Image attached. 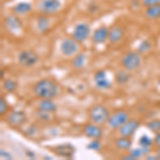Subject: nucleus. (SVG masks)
Masks as SVG:
<instances>
[{
    "instance_id": "16",
    "label": "nucleus",
    "mask_w": 160,
    "mask_h": 160,
    "mask_svg": "<svg viewBox=\"0 0 160 160\" xmlns=\"http://www.w3.org/2000/svg\"><path fill=\"white\" fill-rule=\"evenodd\" d=\"M123 37V30L120 27H113L112 29L109 30V35L108 38L111 43H117Z\"/></svg>"
},
{
    "instance_id": "4",
    "label": "nucleus",
    "mask_w": 160,
    "mask_h": 160,
    "mask_svg": "<svg viewBox=\"0 0 160 160\" xmlns=\"http://www.w3.org/2000/svg\"><path fill=\"white\" fill-rule=\"evenodd\" d=\"M17 60L22 68H32L33 65L38 63V55L32 49L22 50V52H19Z\"/></svg>"
},
{
    "instance_id": "12",
    "label": "nucleus",
    "mask_w": 160,
    "mask_h": 160,
    "mask_svg": "<svg viewBox=\"0 0 160 160\" xmlns=\"http://www.w3.org/2000/svg\"><path fill=\"white\" fill-rule=\"evenodd\" d=\"M90 34V27L86 24H79L75 27L73 31V38L77 42H83L86 41Z\"/></svg>"
},
{
    "instance_id": "21",
    "label": "nucleus",
    "mask_w": 160,
    "mask_h": 160,
    "mask_svg": "<svg viewBox=\"0 0 160 160\" xmlns=\"http://www.w3.org/2000/svg\"><path fill=\"white\" fill-rule=\"evenodd\" d=\"M130 79V76L129 74L125 71H118L117 74H115V81H117L118 84H125L129 81Z\"/></svg>"
},
{
    "instance_id": "24",
    "label": "nucleus",
    "mask_w": 160,
    "mask_h": 160,
    "mask_svg": "<svg viewBox=\"0 0 160 160\" xmlns=\"http://www.w3.org/2000/svg\"><path fill=\"white\" fill-rule=\"evenodd\" d=\"M146 127L148 128L152 132L158 133L160 132V120H152L146 124Z\"/></svg>"
},
{
    "instance_id": "31",
    "label": "nucleus",
    "mask_w": 160,
    "mask_h": 160,
    "mask_svg": "<svg viewBox=\"0 0 160 160\" xmlns=\"http://www.w3.org/2000/svg\"><path fill=\"white\" fill-rule=\"evenodd\" d=\"M158 3H160V0H143V4L146 8L154 6V4H158Z\"/></svg>"
},
{
    "instance_id": "19",
    "label": "nucleus",
    "mask_w": 160,
    "mask_h": 160,
    "mask_svg": "<svg viewBox=\"0 0 160 160\" xmlns=\"http://www.w3.org/2000/svg\"><path fill=\"white\" fill-rule=\"evenodd\" d=\"M31 9H32V7H31V4L28 3V2H19V3L15 4V7L13 8V11L18 15L20 14L24 15V14H27L28 12H30Z\"/></svg>"
},
{
    "instance_id": "1",
    "label": "nucleus",
    "mask_w": 160,
    "mask_h": 160,
    "mask_svg": "<svg viewBox=\"0 0 160 160\" xmlns=\"http://www.w3.org/2000/svg\"><path fill=\"white\" fill-rule=\"evenodd\" d=\"M33 93L38 98H48L52 99L58 96L59 87L56 81L51 79H42L38 80L37 83L33 86Z\"/></svg>"
},
{
    "instance_id": "28",
    "label": "nucleus",
    "mask_w": 160,
    "mask_h": 160,
    "mask_svg": "<svg viewBox=\"0 0 160 160\" xmlns=\"http://www.w3.org/2000/svg\"><path fill=\"white\" fill-rule=\"evenodd\" d=\"M151 47H152L151 43H149L148 40H144V41H142V42L140 43V45H139L138 52L139 53H145L151 49Z\"/></svg>"
},
{
    "instance_id": "14",
    "label": "nucleus",
    "mask_w": 160,
    "mask_h": 160,
    "mask_svg": "<svg viewBox=\"0 0 160 160\" xmlns=\"http://www.w3.org/2000/svg\"><path fill=\"white\" fill-rule=\"evenodd\" d=\"M108 35H109V30H108L105 26H102V27L97 28V29L94 31L92 40L95 44H102L106 42Z\"/></svg>"
},
{
    "instance_id": "33",
    "label": "nucleus",
    "mask_w": 160,
    "mask_h": 160,
    "mask_svg": "<svg viewBox=\"0 0 160 160\" xmlns=\"http://www.w3.org/2000/svg\"><path fill=\"white\" fill-rule=\"evenodd\" d=\"M154 144L157 146V148H160V132L156 133V136H155V138H154Z\"/></svg>"
},
{
    "instance_id": "9",
    "label": "nucleus",
    "mask_w": 160,
    "mask_h": 160,
    "mask_svg": "<svg viewBox=\"0 0 160 160\" xmlns=\"http://www.w3.org/2000/svg\"><path fill=\"white\" fill-rule=\"evenodd\" d=\"M140 126V123L137 120H128L127 122H125L118 128V135L122 137H127V138H130V137L133 136V133L136 132V130L139 128Z\"/></svg>"
},
{
    "instance_id": "2",
    "label": "nucleus",
    "mask_w": 160,
    "mask_h": 160,
    "mask_svg": "<svg viewBox=\"0 0 160 160\" xmlns=\"http://www.w3.org/2000/svg\"><path fill=\"white\" fill-rule=\"evenodd\" d=\"M109 117V111H108L107 108L102 105L94 106L89 111V118L91 120V122L97 124V125H102V124L107 123Z\"/></svg>"
},
{
    "instance_id": "20",
    "label": "nucleus",
    "mask_w": 160,
    "mask_h": 160,
    "mask_svg": "<svg viewBox=\"0 0 160 160\" xmlns=\"http://www.w3.org/2000/svg\"><path fill=\"white\" fill-rule=\"evenodd\" d=\"M149 152H151L149 148H144V146H140L139 148L130 149L129 154L135 159H138V158H140V157H143V156H146V155H148Z\"/></svg>"
},
{
    "instance_id": "15",
    "label": "nucleus",
    "mask_w": 160,
    "mask_h": 160,
    "mask_svg": "<svg viewBox=\"0 0 160 160\" xmlns=\"http://www.w3.org/2000/svg\"><path fill=\"white\" fill-rule=\"evenodd\" d=\"M38 109L51 114V113H55L57 111V105L55 104V102L52 99L45 98L40 102V104L38 106Z\"/></svg>"
},
{
    "instance_id": "29",
    "label": "nucleus",
    "mask_w": 160,
    "mask_h": 160,
    "mask_svg": "<svg viewBox=\"0 0 160 160\" xmlns=\"http://www.w3.org/2000/svg\"><path fill=\"white\" fill-rule=\"evenodd\" d=\"M87 148L91 149V151H99L100 148L99 140H92V142H90L87 145Z\"/></svg>"
},
{
    "instance_id": "32",
    "label": "nucleus",
    "mask_w": 160,
    "mask_h": 160,
    "mask_svg": "<svg viewBox=\"0 0 160 160\" xmlns=\"http://www.w3.org/2000/svg\"><path fill=\"white\" fill-rule=\"evenodd\" d=\"M0 156H1V158H3V157H4V159H12L13 158L11 154H9L8 152L3 151V149H1V151H0Z\"/></svg>"
},
{
    "instance_id": "23",
    "label": "nucleus",
    "mask_w": 160,
    "mask_h": 160,
    "mask_svg": "<svg viewBox=\"0 0 160 160\" xmlns=\"http://www.w3.org/2000/svg\"><path fill=\"white\" fill-rule=\"evenodd\" d=\"M84 63H86V56H84L83 53H79V55H76V56L74 57L73 61H72V65H73L75 68H83Z\"/></svg>"
},
{
    "instance_id": "7",
    "label": "nucleus",
    "mask_w": 160,
    "mask_h": 160,
    "mask_svg": "<svg viewBox=\"0 0 160 160\" xmlns=\"http://www.w3.org/2000/svg\"><path fill=\"white\" fill-rule=\"evenodd\" d=\"M60 50L65 57H73L78 52V42L74 38H64L60 44Z\"/></svg>"
},
{
    "instance_id": "10",
    "label": "nucleus",
    "mask_w": 160,
    "mask_h": 160,
    "mask_svg": "<svg viewBox=\"0 0 160 160\" xmlns=\"http://www.w3.org/2000/svg\"><path fill=\"white\" fill-rule=\"evenodd\" d=\"M93 80H94V83H95V86H96V88L99 90H109L111 89V87H112V83H111L110 80L107 78V74H106V72L102 71V69L97 71L96 73L94 74Z\"/></svg>"
},
{
    "instance_id": "8",
    "label": "nucleus",
    "mask_w": 160,
    "mask_h": 160,
    "mask_svg": "<svg viewBox=\"0 0 160 160\" xmlns=\"http://www.w3.org/2000/svg\"><path fill=\"white\" fill-rule=\"evenodd\" d=\"M61 2L59 0H42L40 2L38 9L40 11L45 15H51L55 14L60 10Z\"/></svg>"
},
{
    "instance_id": "18",
    "label": "nucleus",
    "mask_w": 160,
    "mask_h": 160,
    "mask_svg": "<svg viewBox=\"0 0 160 160\" xmlns=\"http://www.w3.org/2000/svg\"><path fill=\"white\" fill-rule=\"evenodd\" d=\"M145 15H146V17H148V18H151V19H155V18L160 17V3L154 4V6L146 8Z\"/></svg>"
},
{
    "instance_id": "35",
    "label": "nucleus",
    "mask_w": 160,
    "mask_h": 160,
    "mask_svg": "<svg viewBox=\"0 0 160 160\" xmlns=\"http://www.w3.org/2000/svg\"><path fill=\"white\" fill-rule=\"evenodd\" d=\"M156 155H157V156H158V159H160V148H158V151H157Z\"/></svg>"
},
{
    "instance_id": "11",
    "label": "nucleus",
    "mask_w": 160,
    "mask_h": 160,
    "mask_svg": "<svg viewBox=\"0 0 160 160\" xmlns=\"http://www.w3.org/2000/svg\"><path fill=\"white\" fill-rule=\"evenodd\" d=\"M83 133L91 140H99L102 137V129L97 124H87L83 127Z\"/></svg>"
},
{
    "instance_id": "13",
    "label": "nucleus",
    "mask_w": 160,
    "mask_h": 160,
    "mask_svg": "<svg viewBox=\"0 0 160 160\" xmlns=\"http://www.w3.org/2000/svg\"><path fill=\"white\" fill-rule=\"evenodd\" d=\"M53 152L57 156L63 157V158H72L75 154V148L72 144H60L53 148Z\"/></svg>"
},
{
    "instance_id": "34",
    "label": "nucleus",
    "mask_w": 160,
    "mask_h": 160,
    "mask_svg": "<svg viewBox=\"0 0 160 160\" xmlns=\"http://www.w3.org/2000/svg\"><path fill=\"white\" fill-rule=\"evenodd\" d=\"M146 159L148 160H155V159H158V156L157 155H146Z\"/></svg>"
},
{
    "instance_id": "27",
    "label": "nucleus",
    "mask_w": 160,
    "mask_h": 160,
    "mask_svg": "<svg viewBox=\"0 0 160 160\" xmlns=\"http://www.w3.org/2000/svg\"><path fill=\"white\" fill-rule=\"evenodd\" d=\"M48 27V18L45 16H41L38 18V30H41L42 32H44Z\"/></svg>"
},
{
    "instance_id": "25",
    "label": "nucleus",
    "mask_w": 160,
    "mask_h": 160,
    "mask_svg": "<svg viewBox=\"0 0 160 160\" xmlns=\"http://www.w3.org/2000/svg\"><path fill=\"white\" fill-rule=\"evenodd\" d=\"M154 144V139L149 138L148 136L144 135L142 136L140 139H139V145L140 146H144V148H151Z\"/></svg>"
},
{
    "instance_id": "22",
    "label": "nucleus",
    "mask_w": 160,
    "mask_h": 160,
    "mask_svg": "<svg viewBox=\"0 0 160 160\" xmlns=\"http://www.w3.org/2000/svg\"><path fill=\"white\" fill-rule=\"evenodd\" d=\"M6 25L10 30H18L20 28V20L16 16H10L6 19Z\"/></svg>"
},
{
    "instance_id": "36",
    "label": "nucleus",
    "mask_w": 160,
    "mask_h": 160,
    "mask_svg": "<svg viewBox=\"0 0 160 160\" xmlns=\"http://www.w3.org/2000/svg\"><path fill=\"white\" fill-rule=\"evenodd\" d=\"M158 86H159V87H160V78H159V79H158Z\"/></svg>"
},
{
    "instance_id": "26",
    "label": "nucleus",
    "mask_w": 160,
    "mask_h": 160,
    "mask_svg": "<svg viewBox=\"0 0 160 160\" xmlns=\"http://www.w3.org/2000/svg\"><path fill=\"white\" fill-rule=\"evenodd\" d=\"M3 88L6 91H8L9 93H12L16 90L17 83H16V81H14V80H6L3 83Z\"/></svg>"
},
{
    "instance_id": "17",
    "label": "nucleus",
    "mask_w": 160,
    "mask_h": 160,
    "mask_svg": "<svg viewBox=\"0 0 160 160\" xmlns=\"http://www.w3.org/2000/svg\"><path fill=\"white\" fill-rule=\"evenodd\" d=\"M115 145H117L118 148L122 149V151H127L131 148V140L130 138H127V137L120 136V138L115 140Z\"/></svg>"
},
{
    "instance_id": "5",
    "label": "nucleus",
    "mask_w": 160,
    "mask_h": 160,
    "mask_svg": "<svg viewBox=\"0 0 160 160\" xmlns=\"http://www.w3.org/2000/svg\"><path fill=\"white\" fill-rule=\"evenodd\" d=\"M129 120V114L125 110H118L110 114L108 118V126L112 129H118L125 122Z\"/></svg>"
},
{
    "instance_id": "3",
    "label": "nucleus",
    "mask_w": 160,
    "mask_h": 160,
    "mask_svg": "<svg viewBox=\"0 0 160 160\" xmlns=\"http://www.w3.org/2000/svg\"><path fill=\"white\" fill-rule=\"evenodd\" d=\"M121 65L126 71H136L141 65V57L138 52L129 51L125 53L121 59Z\"/></svg>"
},
{
    "instance_id": "6",
    "label": "nucleus",
    "mask_w": 160,
    "mask_h": 160,
    "mask_svg": "<svg viewBox=\"0 0 160 160\" xmlns=\"http://www.w3.org/2000/svg\"><path fill=\"white\" fill-rule=\"evenodd\" d=\"M7 123L13 128H18L22 126L27 121V115L24 111L20 110H13L6 118Z\"/></svg>"
},
{
    "instance_id": "30",
    "label": "nucleus",
    "mask_w": 160,
    "mask_h": 160,
    "mask_svg": "<svg viewBox=\"0 0 160 160\" xmlns=\"http://www.w3.org/2000/svg\"><path fill=\"white\" fill-rule=\"evenodd\" d=\"M7 111H8V104L6 99L3 97H1L0 98V113H1V115H4L7 113Z\"/></svg>"
}]
</instances>
